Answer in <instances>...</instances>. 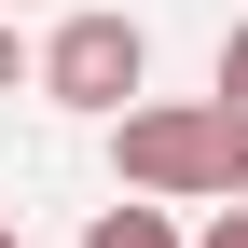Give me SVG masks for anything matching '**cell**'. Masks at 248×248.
Segmentation results:
<instances>
[{
    "label": "cell",
    "mask_w": 248,
    "mask_h": 248,
    "mask_svg": "<svg viewBox=\"0 0 248 248\" xmlns=\"http://www.w3.org/2000/svg\"><path fill=\"white\" fill-rule=\"evenodd\" d=\"M28 83H42L55 110H138V83H152V28L138 14H110V0H83V14H55L42 28V55H28Z\"/></svg>",
    "instance_id": "7a4b0ae2"
},
{
    "label": "cell",
    "mask_w": 248,
    "mask_h": 248,
    "mask_svg": "<svg viewBox=\"0 0 248 248\" xmlns=\"http://www.w3.org/2000/svg\"><path fill=\"white\" fill-rule=\"evenodd\" d=\"M207 110H221V124H248V14L221 28V97H207Z\"/></svg>",
    "instance_id": "277c9868"
},
{
    "label": "cell",
    "mask_w": 248,
    "mask_h": 248,
    "mask_svg": "<svg viewBox=\"0 0 248 248\" xmlns=\"http://www.w3.org/2000/svg\"><path fill=\"white\" fill-rule=\"evenodd\" d=\"M0 248H28V234H14V221H0Z\"/></svg>",
    "instance_id": "ba28073f"
},
{
    "label": "cell",
    "mask_w": 248,
    "mask_h": 248,
    "mask_svg": "<svg viewBox=\"0 0 248 248\" xmlns=\"http://www.w3.org/2000/svg\"><path fill=\"white\" fill-rule=\"evenodd\" d=\"M110 179L138 207H207V193H234V124L207 97H138V110H110Z\"/></svg>",
    "instance_id": "6da1fadb"
},
{
    "label": "cell",
    "mask_w": 248,
    "mask_h": 248,
    "mask_svg": "<svg viewBox=\"0 0 248 248\" xmlns=\"http://www.w3.org/2000/svg\"><path fill=\"white\" fill-rule=\"evenodd\" d=\"M234 207H248V124H234Z\"/></svg>",
    "instance_id": "52a82bcc"
},
{
    "label": "cell",
    "mask_w": 248,
    "mask_h": 248,
    "mask_svg": "<svg viewBox=\"0 0 248 248\" xmlns=\"http://www.w3.org/2000/svg\"><path fill=\"white\" fill-rule=\"evenodd\" d=\"M83 248H193V234H179L166 207H138V193H124V207H97V221H83Z\"/></svg>",
    "instance_id": "3957f363"
},
{
    "label": "cell",
    "mask_w": 248,
    "mask_h": 248,
    "mask_svg": "<svg viewBox=\"0 0 248 248\" xmlns=\"http://www.w3.org/2000/svg\"><path fill=\"white\" fill-rule=\"evenodd\" d=\"M14 69H28V42H14V28H0V97H14Z\"/></svg>",
    "instance_id": "8992f818"
},
{
    "label": "cell",
    "mask_w": 248,
    "mask_h": 248,
    "mask_svg": "<svg viewBox=\"0 0 248 248\" xmlns=\"http://www.w3.org/2000/svg\"><path fill=\"white\" fill-rule=\"evenodd\" d=\"M193 248H248V207H221V221H207V234H193Z\"/></svg>",
    "instance_id": "5b68a950"
},
{
    "label": "cell",
    "mask_w": 248,
    "mask_h": 248,
    "mask_svg": "<svg viewBox=\"0 0 248 248\" xmlns=\"http://www.w3.org/2000/svg\"><path fill=\"white\" fill-rule=\"evenodd\" d=\"M0 221H14V207H0Z\"/></svg>",
    "instance_id": "9c48e42d"
}]
</instances>
